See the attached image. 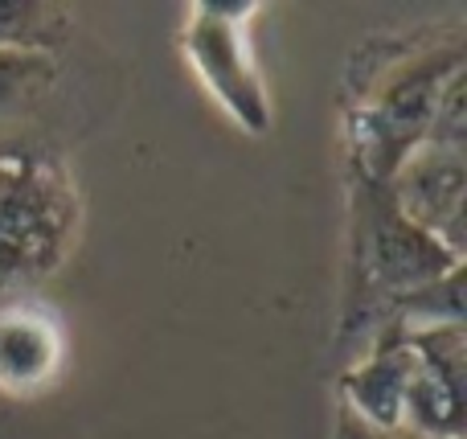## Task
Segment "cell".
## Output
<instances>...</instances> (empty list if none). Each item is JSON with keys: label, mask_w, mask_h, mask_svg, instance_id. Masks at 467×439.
I'll use <instances>...</instances> for the list:
<instances>
[{"label": "cell", "mask_w": 467, "mask_h": 439, "mask_svg": "<svg viewBox=\"0 0 467 439\" xmlns=\"http://www.w3.org/2000/svg\"><path fill=\"white\" fill-rule=\"evenodd\" d=\"M254 8L242 5H193L185 21V54L193 62L197 78L210 87V95L242 123L246 131H266L271 107H266L263 78L254 70V57L246 46V29Z\"/></svg>", "instance_id": "obj_1"}, {"label": "cell", "mask_w": 467, "mask_h": 439, "mask_svg": "<svg viewBox=\"0 0 467 439\" xmlns=\"http://www.w3.org/2000/svg\"><path fill=\"white\" fill-rule=\"evenodd\" d=\"M66 329L41 304H5L0 308V394L37 399L62 378Z\"/></svg>", "instance_id": "obj_2"}]
</instances>
